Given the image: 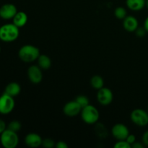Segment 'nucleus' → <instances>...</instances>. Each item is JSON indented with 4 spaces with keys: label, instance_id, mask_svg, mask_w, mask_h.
<instances>
[{
    "label": "nucleus",
    "instance_id": "b1692460",
    "mask_svg": "<svg viewBox=\"0 0 148 148\" xmlns=\"http://www.w3.org/2000/svg\"><path fill=\"white\" fill-rule=\"evenodd\" d=\"M114 147L115 148H131L132 145L126 140H118V142L114 145Z\"/></svg>",
    "mask_w": 148,
    "mask_h": 148
},
{
    "label": "nucleus",
    "instance_id": "7c9ffc66",
    "mask_svg": "<svg viewBox=\"0 0 148 148\" xmlns=\"http://www.w3.org/2000/svg\"><path fill=\"white\" fill-rule=\"evenodd\" d=\"M143 27H145V29L146 30V31H147V33H148V16L147 17H146V19L145 20V22H144V26Z\"/></svg>",
    "mask_w": 148,
    "mask_h": 148
},
{
    "label": "nucleus",
    "instance_id": "bb28decb",
    "mask_svg": "<svg viewBox=\"0 0 148 148\" xmlns=\"http://www.w3.org/2000/svg\"><path fill=\"white\" fill-rule=\"evenodd\" d=\"M126 140H127V141L128 142V143H130V144L132 145L134 144V143L136 142V137H135V135H134V134H130L128 135V137H127V139H126Z\"/></svg>",
    "mask_w": 148,
    "mask_h": 148
},
{
    "label": "nucleus",
    "instance_id": "1a4fd4ad",
    "mask_svg": "<svg viewBox=\"0 0 148 148\" xmlns=\"http://www.w3.org/2000/svg\"><path fill=\"white\" fill-rule=\"evenodd\" d=\"M82 111V107L76 101H69L64 105L63 108V112L66 116L69 117H74L79 115Z\"/></svg>",
    "mask_w": 148,
    "mask_h": 148
},
{
    "label": "nucleus",
    "instance_id": "dca6fc26",
    "mask_svg": "<svg viewBox=\"0 0 148 148\" xmlns=\"http://www.w3.org/2000/svg\"><path fill=\"white\" fill-rule=\"evenodd\" d=\"M20 91H21V87L19 85L17 82H10L8 85L6 86L5 90H4V92L8 94L9 95L12 97H15L20 94Z\"/></svg>",
    "mask_w": 148,
    "mask_h": 148
},
{
    "label": "nucleus",
    "instance_id": "9b49d317",
    "mask_svg": "<svg viewBox=\"0 0 148 148\" xmlns=\"http://www.w3.org/2000/svg\"><path fill=\"white\" fill-rule=\"evenodd\" d=\"M17 12L16 6L13 4L7 3L0 7V17L4 20H10L14 17Z\"/></svg>",
    "mask_w": 148,
    "mask_h": 148
},
{
    "label": "nucleus",
    "instance_id": "ddd939ff",
    "mask_svg": "<svg viewBox=\"0 0 148 148\" xmlns=\"http://www.w3.org/2000/svg\"><path fill=\"white\" fill-rule=\"evenodd\" d=\"M123 27L127 31L130 33L135 32L137 27H139L138 20L134 16H127L123 21Z\"/></svg>",
    "mask_w": 148,
    "mask_h": 148
},
{
    "label": "nucleus",
    "instance_id": "20e7f679",
    "mask_svg": "<svg viewBox=\"0 0 148 148\" xmlns=\"http://www.w3.org/2000/svg\"><path fill=\"white\" fill-rule=\"evenodd\" d=\"M80 114L82 121L88 124H95L100 118L98 110L90 104L82 108Z\"/></svg>",
    "mask_w": 148,
    "mask_h": 148
},
{
    "label": "nucleus",
    "instance_id": "f257e3e1",
    "mask_svg": "<svg viewBox=\"0 0 148 148\" xmlns=\"http://www.w3.org/2000/svg\"><path fill=\"white\" fill-rule=\"evenodd\" d=\"M20 35L19 27L14 23H7L0 27V40L1 41L13 42L17 40Z\"/></svg>",
    "mask_w": 148,
    "mask_h": 148
},
{
    "label": "nucleus",
    "instance_id": "aec40b11",
    "mask_svg": "<svg viewBox=\"0 0 148 148\" xmlns=\"http://www.w3.org/2000/svg\"><path fill=\"white\" fill-rule=\"evenodd\" d=\"M114 15L119 20H124L127 16V12L123 7H118L114 10Z\"/></svg>",
    "mask_w": 148,
    "mask_h": 148
},
{
    "label": "nucleus",
    "instance_id": "f8f14e48",
    "mask_svg": "<svg viewBox=\"0 0 148 148\" xmlns=\"http://www.w3.org/2000/svg\"><path fill=\"white\" fill-rule=\"evenodd\" d=\"M41 137L36 133H29L25 137V143L30 147L36 148L42 145Z\"/></svg>",
    "mask_w": 148,
    "mask_h": 148
},
{
    "label": "nucleus",
    "instance_id": "f3484780",
    "mask_svg": "<svg viewBox=\"0 0 148 148\" xmlns=\"http://www.w3.org/2000/svg\"><path fill=\"white\" fill-rule=\"evenodd\" d=\"M38 61V65L42 69H50L51 66V60L46 54H40L37 59Z\"/></svg>",
    "mask_w": 148,
    "mask_h": 148
},
{
    "label": "nucleus",
    "instance_id": "a878e982",
    "mask_svg": "<svg viewBox=\"0 0 148 148\" xmlns=\"http://www.w3.org/2000/svg\"><path fill=\"white\" fill-rule=\"evenodd\" d=\"M142 143L144 144L145 146L148 147V130L143 134V137H142Z\"/></svg>",
    "mask_w": 148,
    "mask_h": 148
},
{
    "label": "nucleus",
    "instance_id": "f03ea898",
    "mask_svg": "<svg viewBox=\"0 0 148 148\" xmlns=\"http://www.w3.org/2000/svg\"><path fill=\"white\" fill-rule=\"evenodd\" d=\"M40 54L38 48L30 44L23 46L18 51L19 58L25 63H31L37 60Z\"/></svg>",
    "mask_w": 148,
    "mask_h": 148
},
{
    "label": "nucleus",
    "instance_id": "9d476101",
    "mask_svg": "<svg viewBox=\"0 0 148 148\" xmlns=\"http://www.w3.org/2000/svg\"><path fill=\"white\" fill-rule=\"evenodd\" d=\"M41 68L38 65H32L27 69L29 80L33 84H38L43 79Z\"/></svg>",
    "mask_w": 148,
    "mask_h": 148
},
{
    "label": "nucleus",
    "instance_id": "4468645a",
    "mask_svg": "<svg viewBox=\"0 0 148 148\" xmlns=\"http://www.w3.org/2000/svg\"><path fill=\"white\" fill-rule=\"evenodd\" d=\"M127 7L132 11L138 12L146 6V0H126Z\"/></svg>",
    "mask_w": 148,
    "mask_h": 148
},
{
    "label": "nucleus",
    "instance_id": "6e6552de",
    "mask_svg": "<svg viewBox=\"0 0 148 148\" xmlns=\"http://www.w3.org/2000/svg\"><path fill=\"white\" fill-rule=\"evenodd\" d=\"M112 136L117 140H124L130 134L128 127L124 124H116L111 129Z\"/></svg>",
    "mask_w": 148,
    "mask_h": 148
},
{
    "label": "nucleus",
    "instance_id": "2f4dec72",
    "mask_svg": "<svg viewBox=\"0 0 148 148\" xmlns=\"http://www.w3.org/2000/svg\"><path fill=\"white\" fill-rule=\"evenodd\" d=\"M146 7H147V8L148 10V0H146Z\"/></svg>",
    "mask_w": 148,
    "mask_h": 148
},
{
    "label": "nucleus",
    "instance_id": "c85d7f7f",
    "mask_svg": "<svg viewBox=\"0 0 148 148\" xmlns=\"http://www.w3.org/2000/svg\"><path fill=\"white\" fill-rule=\"evenodd\" d=\"M7 130V126H6V123L3 121L2 119H0V134L4 131V130Z\"/></svg>",
    "mask_w": 148,
    "mask_h": 148
},
{
    "label": "nucleus",
    "instance_id": "393cba45",
    "mask_svg": "<svg viewBox=\"0 0 148 148\" xmlns=\"http://www.w3.org/2000/svg\"><path fill=\"white\" fill-rule=\"evenodd\" d=\"M146 33H147V31H146V30L145 29L144 27H137V30H135L136 36L139 38L144 37V36L146 35Z\"/></svg>",
    "mask_w": 148,
    "mask_h": 148
},
{
    "label": "nucleus",
    "instance_id": "39448f33",
    "mask_svg": "<svg viewBox=\"0 0 148 148\" xmlns=\"http://www.w3.org/2000/svg\"><path fill=\"white\" fill-rule=\"evenodd\" d=\"M130 119L138 127H145L148 124V112L142 108H136L132 111Z\"/></svg>",
    "mask_w": 148,
    "mask_h": 148
},
{
    "label": "nucleus",
    "instance_id": "5701e85b",
    "mask_svg": "<svg viewBox=\"0 0 148 148\" xmlns=\"http://www.w3.org/2000/svg\"><path fill=\"white\" fill-rule=\"evenodd\" d=\"M42 146L46 148H53L56 146V143L51 138H46L43 140Z\"/></svg>",
    "mask_w": 148,
    "mask_h": 148
},
{
    "label": "nucleus",
    "instance_id": "7ed1b4c3",
    "mask_svg": "<svg viewBox=\"0 0 148 148\" xmlns=\"http://www.w3.org/2000/svg\"><path fill=\"white\" fill-rule=\"evenodd\" d=\"M0 135V143L4 148H15L18 145L19 137L15 132L7 128Z\"/></svg>",
    "mask_w": 148,
    "mask_h": 148
},
{
    "label": "nucleus",
    "instance_id": "a211bd4d",
    "mask_svg": "<svg viewBox=\"0 0 148 148\" xmlns=\"http://www.w3.org/2000/svg\"><path fill=\"white\" fill-rule=\"evenodd\" d=\"M90 85L94 89L99 90L102 88L104 85L103 78L100 75H94L90 79Z\"/></svg>",
    "mask_w": 148,
    "mask_h": 148
},
{
    "label": "nucleus",
    "instance_id": "2eb2a0df",
    "mask_svg": "<svg viewBox=\"0 0 148 148\" xmlns=\"http://www.w3.org/2000/svg\"><path fill=\"white\" fill-rule=\"evenodd\" d=\"M27 20H28V17H27V14L25 12H17V14L12 18V23L20 28V27H24L27 24Z\"/></svg>",
    "mask_w": 148,
    "mask_h": 148
},
{
    "label": "nucleus",
    "instance_id": "423d86ee",
    "mask_svg": "<svg viewBox=\"0 0 148 148\" xmlns=\"http://www.w3.org/2000/svg\"><path fill=\"white\" fill-rule=\"evenodd\" d=\"M15 102L14 98L8 94L4 93L0 96V114L7 115L10 114L14 108Z\"/></svg>",
    "mask_w": 148,
    "mask_h": 148
},
{
    "label": "nucleus",
    "instance_id": "cd10ccee",
    "mask_svg": "<svg viewBox=\"0 0 148 148\" xmlns=\"http://www.w3.org/2000/svg\"><path fill=\"white\" fill-rule=\"evenodd\" d=\"M55 147L56 148H67L68 145L64 141H59L56 143V146Z\"/></svg>",
    "mask_w": 148,
    "mask_h": 148
},
{
    "label": "nucleus",
    "instance_id": "6ab92c4d",
    "mask_svg": "<svg viewBox=\"0 0 148 148\" xmlns=\"http://www.w3.org/2000/svg\"><path fill=\"white\" fill-rule=\"evenodd\" d=\"M95 132L97 136L101 139L106 138L107 136H108V131H107L106 128L104 126V124H101V123L97 122L95 124Z\"/></svg>",
    "mask_w": 148,
    "mask_h": 148
},
{
    "label": "nucleus",
    "instance_id": "4be33fe9",
    "mask_svg": "<svg viewBox=\"0 0 148 148\" xmlns=\"http://www.w3.org/2000/svg\"><path fill=\"white\" fill-rule=\"evenodd\" d=\"M75 101L79 104V106L82 107V108L87 106L88 105H89V99H88V97L85 96V95H78L76 98V100H75Z\"/></svg>",
    "mask_w": 148,
    "mask_h": 148
},
{
    "label": "nucleus",
    "instance_id": "72a5a7b5",
    "mask_svg": "<svg viewBox=\"0 0 148 148\" xmlns=\"http://www.w3.org/2000/svg\"><path fill=\"white\" fill-rule=\"evenodd\" d=\"M147 111L148 112V106H147Z\"/></svg>",
    "mask_w": 148,
    "mask_h": 148
},
{
    "label": "nucleus",
    "instance_id": "0eeeda50",
    "mask_svg": "<svg viewBox=\"0 0 148 148\" xmlns=\"http://www.w3.org/2000/svg\"><path fill=\"white\" fill-rule=\"evenodd\" d=\"M114 99V95L111 89L103 87L97 92V100L102 106H108L111 103Z\"/></svg>",
    "mask_w": 148,
    "mask_h": 148
},
{
    "label": "nucleus",
    "instance_id": "473e14b6",
    "mask_svg": "<svg viewBox=\"0 0 148 148\" xmlns=\"http://www.w3.org/2000/svg\"><path fill=\"white\" fill-rule=\"evenodd\" d=\"M0 52H1V47H0Z\"/></svg>",
    "mask_w": 148,
    "mask_h": 148
},
{
    "label": "nucleus",
    "instance_id": "412c9836",
    "mask_svg": "<svg viewBox=\"0 0 148 148\" xmlns=\"http://www.w3.org/2000/svg\"><path fill=\"white\" fill-rule=\"evenodd\" d=\"M21 127L22 125L20 121H17V120H14V121H11L8 124L7 129H9V130H12L13 132H19L21 130Z\"/></svg>",
    "mask_w": 148,
    "mask_h": 148
},
{
    "label": "nucleus",
    "instance_id": "c756f323",
    "mask_svg": "<svg viewBox=\"0 0 148 148\" xmlns=\"http://www.w3.org/2000/svg\"><path fill=\"white\" fill-rule=\"evenodd\" d=\"M132 147H133V148H144L145 145L143 143H140V142H135L134 144L132 145Z\"/></svg>",
    "mask_w": 148,
    "mask_h": 148
}]
</instances>
